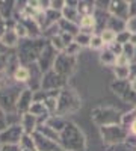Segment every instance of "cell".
<instances>
[{
  "mask_svg": "<svg viewBox=\"0 0 136 151\" xmlns=\"http://www.w3.org/2000/svg\"><path fill=\"white\" fill-rule=\"evenodd\" d=\"M100 133L103 141L109 145H118L122 144L127 139V129L122 127V124H115V125H106L100 127Z\"/></svg>",
  "mask_w": 136,
  "mask_h": 151,
  "instance_id": "obj_6",
  "label": "cell"
},
{
  "mask_svg": "<svg viewBox=\"0 0 136 151\" xmlns=\"http://www.w3.org/2000/svg\"><path fill=\"white\" fill-rule=\"evenodd\" d=\"M56 56H58V52L50 45V42H47V45L44 47V50L41 52L38 60H36V64H38V67L41 68L42 73H47V71H50L53 68Z\"/></svg>",
  "mask_w": 136,
  "mask_h": 151,
  "instance_id": "obj_11",
  "label": "cell"
},
{
  "mask_svg": "<svg viewBox=\"0 0 136 151\" xmlns=\"http://www.w3.org/2000/svg\"><path fill=\"white\" fill-rule=\"evenodd\" d=\"M80 109V98L74 89H62L58 97V116H65L77 112Z\"/></svg>",
  "mask_w": 136,
  "mask_h": 151,
  "instance_id": "obj_4",
  "label": "cell"
},
{
  "mask_svg": "<svg viewBox=\"0 0 136 151\" xmlns=\"http://www.w3.org/2000/svg\"><path fill=\"white\" fill-rule=\"evenodd\" d=\"M6 127H8V124H6V113L2 110V107H0V132H3Z\"/></svg>",
  "mask_w": 136,
  "mask_h": 151,
  "instance_id": "obj_33",
  "label": "cell"
},
{
  "mask_svg": "<svg viewBox=\"0 0 136 151\" xmlns=\"http://www.w3.org/2000/svg\"><path fill=\"white\" fill-rule=\"evenodd\" d=\"M58 24H59L60 32H64V33H70V35H73V36H76V35L80 32L79 24L71 23V21H67V20H64V18H60Z\"/></svg>",
  "mask_w": 136,
  "mask_h": 151,
  "instance_id": "obj_18",
  "label": "cell"
},
{
  "mask_svg": "<svg viewBox=\"0 0 136 151\" xmlns=\"http://www.w3.org/2000/svg\"><path fill=\"white\" fill-rule=\"evenodd\" d=\"M126 30L130 35H136V17H130L126 21Z\"/></svg>",
  "mask_w": 136,
  "mask_h": 151,
  "instance_id": "obj_29",
  "label": "cell"
},
{
  "mask_svg": "<svg viewBox=\"0 0 136 151\" xmlns=\"http://www.w3.org/2000/svg\"><path fill=\"white\" fill-rule=\"evenodd\" d=\"M130 38H132V35H130L127 30H124V32H121V33H117V41H115V42L124 45V44L130 42Z\"/></svg>",
  "mask_w": 136,
  "mask_h": 151,
  "instance_id": "obj_28",
  "label": "cell"
},
{
  "mask_svg": "<svg viewBox=\"0 0 136 151\" xmlns=\"http://www.w3.org/2000/svg\"><path fill=\"white\" fill-rule=\"evenodd\" d=\"M9 56H11V55H3V56H0V73L6 71V68H8V60H9Z\"/></svg>",
  "mask_w": 136,
  "mask_h": 151,
  "instance_id": "obj_32",
  "label": "cell"
},
{
  "mask_svg": "<svg viewBox=\"0 0 136 151\" xmlns=\"http://www.w3.org/2000/svg\"><path fill=\"white\" fill-rule=\"evenodd\" d=\"M29 76H30L29 68L20 65V67L14 71V74H12V79H14L15 83H20V85H21V83H27V82H29Z\"/></svg>",
  "mask_w": 136,
  "mask_h": 151,
  "instance_id": "obj_20",
  "label": "cell"
},
{
  "mask_svg": "<svg viewBox=\"0 0 136 151\" xmlns=\"http://www.w3.org/2000/svg\"><path fill=\"white\" fill-rule=\"evenodd\" d=\"M91 116H92V121L95 124H98L100 127L121 124V121H122V115H119L112 107H97L91 112Z\"/></svg>",
  "mask_w": 136,
  "mask_h": 151,
  "instance_id": "obj_5",
  "label": "cell"
},
{
  "mask_svg": "<svg viewBox=\"0 0 136 151\" xmlns=\"http://www.w3.org/2000/svg\"><path fill=\"white\" fill-rule=\"evenodd\" d=\"M95 11V3L94 2H79L77 3V12L80 17H86V15H94Z\"/></svg>",
  "mask_w": 136,
  "mask_h": 151,
  "instance_id": "obj_22",
  "label": "cell"
},
{
  "mask_svg": "<svg viewBox=\"0 0 136 151\" xmlns=\"http://www.w3.org/2000/svg\"><path fill=\"white\" fill-rule=\"evenodd\" d=\"M74 67H76V58H73L62 52V53H58L52 70L67 80V77L74 71Z\"/></svg>",
  "mask_w": 136,
  "mask_h": 151,
  "instance_id": "obj_7",
  "label": "cell"
},
{
  "mask_svg": "<svg viewBox=\"0 0 136 151\" xmlns=\"http://www.w3.org/2000/svg\"><path fill=\"white\" fill-rule=\"evenodd\" d=\"M24 88L18 83H6L0 88V107L6 113H15L17 100Z\"/></svg>",
  "mask_w": 136,
  "mask_h": 151,
  "instance_id": "obj_3",
  "label": "cell"
},
{
  "mask_svg": "<svg viewBox=\"0 0 136 151\" xmlns=\"http://www.w3.org/2000/svg\"><path fill=\"white\" fill-rule=\"evenodd\" d=\"M0 42H2L5 47H8V48H14V47L18 45L20 38H18V35L15 33L14 29H6L5 33L2 35V38H0Z\"/></svg>",
  "mask_w": 136,
  "mask_h": 151,
  "instance_id": "obj_16",
  "label": "cell"
},
{
  "mask_svg": "<svg viewBox=\"0 0 136 151\" xmlns=\"http://www.w3.org/2000/svg\"><path fill=\"white\" fill-rule=\"evenodd\" d=\"M20 124L23 127L24 134H30V136L36 132V129H38V125H40L38 119H36L33 115H30V113H24V115H21Z\"/></svg>",
  "mask_w": 136,
  "mask_h": 151,
  "instance_id": "obj_15",
  "label": "cell"
},
{
  "mask_svg": "<svg viewBox=\"0 0 136 151\" xmlns=\"http://www.w3.org/2000/svg\"><path fill=\"white\" fill-rule=\"evenodd\" d=\"M60 14H62V18L67 20V21L76 23V24H79V21H80V15L77 12V8H73V6H67L65 5V8L62 9Z\"/></svg>",
  "mask_w": 136,
  "mask_h": 151,
  "instance_id": "obj_21",
  "label": "cell"
},
{
  "mask_svg": "<svg viewBox=\"0 0 136 151\" xmlns=\"http://www.w3.org/2000/svg\"><path fill=\"white\" fill-rule=\"evenodd\" d=\"M6 30V26H5V20L3 18H0V38H2V35L5 33Z\"/></svg>",
  "mask_w": 136,
  "mask_h": 151,
  "instance_id": "obj_36",
  "label": "cell"
},
{
  "mask_svg": "<svg viewBox=\"0 0 136 151\" xmlns=\"http://www.w3.org/2000/svg\"><path fill=\"white\" fill-rule=\"evenodd\" d=\"M136 17V2H129V18Z\"/></svg>",
  "mask_w": 136,
  "mask_h": 151,
  "instance_id": "obj_34",
  "label": "cell"
},
{
  "mask_svg": "<svg viewBox=\"0 0 136 151\" xmlns=\"http://www.w3.org/2000/svg\"><path fill=\"white\" fill-rule=\"evenodd\" d=\"M23 136H24V132H23L21 124L8 125L3 132H0V144H2V147L3 145H18Z\"/></svg>",
  "mask_w": 136,
  "mask_h": 151,
  "instance_id": "obj_10",
  "label": "cell"
},
{
  "mask_svg": "<svg viewBox=\"0 0 136 151\" xmlns=\"http://www.w3.org/2000/svg\"><path fill=\"white\" fill-rule=\"evenodd\" d=\"M67 80L64 77H60L58 73H55L53 70L44 73L42 76V82H41V89L45 92H55V91H60V88L65 86Z\"/></svg>",
  "mask_w": 136,
  "mask_h": 151,
  "instance_id": "obj_9",
  "label": "cell"
},
{
  "mask_svg": "<svg viewBox=\"0 0 136 151\" xmlns=\"http://www.w3.org/2000/svg\"><path fill=\"white\" fill-rule=\"evenodd\" d=\"M100 62L104 65H110V67H115V62H117V56L110 52L109 48L103 50L100 53Z\"/></svg>",
  "mask_w": 136,
  "mask_h": 151,
  "instance_id": "obj_23",
  "label": "cell"
},
{
  "mask_svg": "<svg viewBox=\"0 0 136 151\" xmlns=\"http://www.w3.org/2000/svg\"><path fill=\"white\" fill-rule=\"evenodd\" d=\"M44 124H47L48 127H52L55 132H58V133H60L64 129H65V125H67V121H65V118H62V116H58V115H52V116H48V119L44 122Z\"/></svg>",
  "mask_w": 136,
  "mask_h": 151,
  "instance_id": "obj_17",
  "label": "cell"
},
{
  "mask_svg": "<svg viewBox=\"0 0 136 151\" xmlns=\"http://www.w3.org/2000/svg\"><path fill=\"white\" fill-rule=\"evenodd\" d=\"M32 103H33V92L29 89V88H24L23 92L18 97V100H17V107H15L17 113L20 116L24 115V113H29V109H30Z\"/></svg>",
  "mask_w": 136,
  "mask_h": 151,
  "instance_id": "obj_13",
  "label": "cell"
},
{
  "mask_svg": "<svg viewBox=\"0 0 136 151\" xmlns=\"http://www.w3.org/2000/svg\"><path fill=\"white\" fill-rule=\"evenodd\" d=\"M32 139H33V142H35L36 151H64V148L60 147V144L47 139V137H44V136L40 134L38 132H35V133L32 134Z\"/></svg>",
  "mask_w": 136,
  "mask_h": 151,
  "instance_id": "obj_12",
  "label": "cell"
},
{
  "mask_svg": "<svg viewBox=\"0 0 136 151\" xmlns=\"http://www.w3.org/2000/svg\"><path fill=\"white\" fill-rule=\"evenodd\" d=\"M109 15L119 18L122 21L129 20V2H109Z\"/></svg>",
  "mask_w": 136,
  "mask_h": 151,
  "instance_id": "obj_14",
  "label": "cell"
},
{
  "mask_svg": "<svg viewBox=\"0 0 136 151\" xmlns=\"http://www.w3.org/2000/svg\"><path fill=\"white\" fill-rule=\"evenodd\" d=\"M0 151H20L18 145H3Z\"/></svg>",
  "mask_w": 136,
  "mask_h": 151,
  "instance_id": "obj_35",
  "label": "cell"
},
{
  "mask_svg": "<svg viewBox=\"0 0 136 151\" xmlns=\"http://www.w3.org/2000/svg\"><path fill=\"white\" fill-rule=\"evenodd\" d=\"M79 50H80V47H79L76 42H73V44H70V45L65 48L64 53H67V55H70V56H73V58H76V55L79 53Z\"/></svg>",
  "mask_w": 136,
  "mask_h": 151,
  "instance_id": "obj_30",
  "label": "cell"
},
{
  "mask_svg": "<svg viewBox=\"0 0 136 151\" xmlns=\"http://www.w3.org/2000/svg\"><path fill=\"white\" fill-rule=\"evenodd\" d=\"M20 151H36V150H20Z\"/></svg>",
  "mask_w": 136,
  "mask_h": 151,
  "instance_id": "obj_40",
  "label": "cell"
},
{
  "mask_svg": "<svg viewBox=\"0 0 136 151\" xmlns=\"http://www.w3.org/2000/svg\"><path fill=\"white\" fill-rule=\"evenodd\" d=\"M59 144L64 151H85V136L73 122H67L65 129L59 133Z\"/></svg>",
  "mask_w": 136,
  "mask_h": 151,
  "instance_id": "obj_2",
  "label": "cell"
},
{
  "mask_svg": "<svg viewBox=\"0 0 136 151\" xmlns=\"http://www.w3.org/2000/svg\"><path fill=\"white\" fill-rule=\"evenodd\" d=\"M15 2H6V0H0V18L3 20H9V18H14L12 14L15 11Z\"/></svg>",
  "mask_w": 136,
  "mask_h": 151,
  "instance_id": "obj_19",
  "label": "cell"
},
{
  "mask_svg": "<svg viewBox=\"0 0 136 151\" xmlns=\"http://www.w3.org/2000/svg\"><path fill=\"white\" fill-rule=\"evenodd\" d=\"M0 150H2V144H0Z\"/></svg>",
  "mask_w": 136,
  "mask_h": 151,
  "instance_id": "obj_41",
  "label": "cell"
},
{
  "mask_svg": "<svg viewBox=\"0 0 136 151\" xmlns=\"http://www.w3.org/2000/svg\"><path fill=\"white\" fill-rule=\"evenodd\" d=\"M91 38H92V35H89V33H83V32H79L76 36H74V42H76V44H77L80 48H82V47H89Z\"/></svg>",
  "mask_w": 136,
  "mask_h": 151,
  "instance_id": "obj_25",
  "label": "cell"
},
{
  "mask_svg": "<svg viewBox=\"0 0 136 151\" xmlns=\"http://www.w3.org/2000/svg\"><path fill=\"white\" fill-rule=\"evenodd\" d=\"M100 38L104 45H112L115 41H117V33L110 29H104L100 32Z\"/></svg>",
  "mask_w": 136,
  "mask_h": 151,
  "instance_id": "obj_24",
  "label": "cell"
},
{
  "mask_svg": "<svg viewBox=\"0 0 136 151\" xmlns=\"http://www.w3.org/2000/svg\"><path fill=\"white\" fill-rule=\"evenodd\" d=\"M114 73H115V77L117 80H127L129 76H130V67H114Z\"/></svg>",
  "mask_w": 136,
  "mask_h": 151,
  "instance_id": "obj_26",
  "label": "cell"
},
{
  "mask_svg": "<svg viewBox=\"0 0 136 151\" xmlns=\"http://www.w3.org/2000/svg\"><path fill=\"white\" fill-rule=\"evenodd\" d=\"M45 45H47V41L41 40V38H26L21 42H18L17 58L20 60V64L23 67H27L33 64V62H36Z\"/></svg>",
  "mask_w": 136,
  "mask_h": 151,
  "instance_id": "obj_1",
  "label": "cell"
},
{
  "mask_svg": "<svg viewBox=\"0 0 136 151\" xmlns=\"http://www.w3.org/2000/svg\"><path fill=\"white\" fill-rule=\"evenodd\" d=\"M130 44H133V45L136 47V35H132V38H130Z\"/></svg>",
  "mask_w": 136,
  "mask_h": 151,
  "instance_id": "obj_39",
  "label": "cell"
},
{
  "mask_svg": "<svg viewBox=\"0 0 136 151\" xmlns=\"http://www.w3.org/2000/svg\"><path fill=\"white\" fill-rule=\"evenodd\" d=\"M130 132H132V134H135V136H136V118L130 122Z\"/></svg>",
  "mask_w": 136,
  "mask_h": 151,
  "instance_id": "obj_37",
  "label": "cell"
},
{
  "mask_svg": "<svg viewBox=\"0 0 136 151\" xmlns=\"http://www.w3.org/2000/svg\"><path fill=\"white\" fill-rule=\"evenodd\" d=\"M89 47H91L92 50H100V48L104 47V44H103V41H101V38H100V35H92L91 42H89Z\"/></svg>",
  "mask_w": 136,
  "mask_h": 151,
  "instance_id": "obj_27",
  "label": "cell"
},
{
  "mask_svg": "<svg viewBox=\"0 0 136 151\" xmlns=\"http://www.w3.org/2000/svg\"><path fill=\"white\" fill-rule=\"evenodd\" d=\"M129 82H130V88L136 92V77H132V80H129Z\"/></svg>",
  "mask_w": 136,
  "mask_h": 151,
  "instance_id": "obj_38",
  "label": "cell"
},
{
  "mask_svg": "<svg viewBox=\"0 0 136 151\" xmlns=\"http://www.w3.org/2000/svg\"><path fill=\"white\" fill-rule=\"evenodd\" d=\"M112 89L124 103L132 104V106L136 107V92L130 88V82L129 80H117V82H114L112 83Z\"/></svg>",
  "mask_w": 136,
  "mask_h": 151,
  "instance_id": "obj_8",
  "label": "cell"
},
{
  "mask_svg": "<svg viewBox=\"0 0 136 151\" xmlns=\"http://www.w3.org/2000/svg\"><path fill=\"white\" fill-rule=\"evenodd\" d=\"M109 50L112 52L115 56H119V55H122V45L121 44H118V42H114L112 45L109 47Z\"/></svg>",
  "mask_w": 136,
  "mask_h": 151,
  "instance_id": "obj_31",
  "label": "cell"
}]
</instances>
